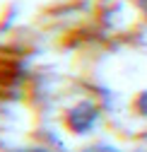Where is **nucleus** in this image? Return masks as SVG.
Masks as SVG:
<instances>
[{"instance_id":"f257e3e1","label":"nucleus","mask_w":147,"mask_h":152,"mask_svg":"<svg viewBox=\"0 0 147 152\" xmlns=\"http://www.w3.org/2000/svg\"><path fill=\"white\" fill-rule=\"evenodd\" d=\"M94 123H97V109L92 106V104H87V102L84 104H77L75 109L68 113V126L75 130V133H84Z\"/></svg>"},{"instance_id":"f03ea898","label":"nucleus","mask_w":147,"mask_h":152,"mask_svg":"<svg viewBox=\"0 0 147 152\" xmlns=\"http://www.w3.org/2000/svg\"><path fill=\"white\" fill-rule=\"evenodd\" d=\"M87 152H118L114 147H94V150H87Z\"/></svg>"},{"instance_id":"7ed1b4c3","label":"nucleus","mask_w":147,"mask_h":152,"mask_svg":"<svg viewBox=\"0 0 147 152\" xmlns=\"http://www.w3.org/2000/svg\"><path fill=\"white\" fill-rule=\"evenodd\" d=\"M140 3H142V7H145V10H147V0H140Z\"/></svg>"}]
</instances>
